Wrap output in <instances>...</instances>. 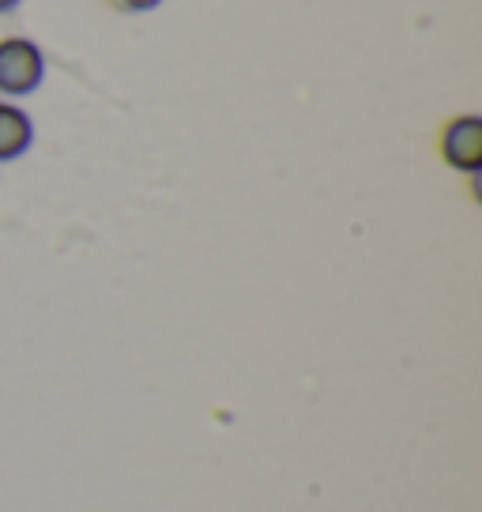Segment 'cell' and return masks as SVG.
Here are the masks:
<instances>
[{
  "instance_id": "obj_1",
  "label": "cell",
  "mask_w": 482,
  "mask_h": 512,
  "mask_svg": "<svg viewBox=\"0 0 482 512\" xmlns=\"http://www.w3.org/2000/svg\"><path fill=\"white\" fill-rule=\"evenodd\" d=\"M46 76V57L31 38L0 42V95H31Z\"/></svg>"
},
{
  "instance_id": "obj_2",
  "label": "cell",
  "mask_w": 482,
  "mask_h": 512,
  "mask_svg": "<svg viewBox=\"0 0 482 512\" xmlns=\"http://www.w3.org/2000/svg\"><path fill=\"white\" fill-rule=\"evenodd\" d=\"M441 155L449 166L464 174H479L482 166V121L479 117H456L441 136Z\"/></svg>"
},
{
  "instance_id": "obj_3",
  "label": "cell",
  "mask_w": 482,
  "mask_h": 512,
  "mask_svg": "<svg viewBox=\"0 0 482 512\" xmlns=\"http://www.w3.org/2000/svg\"><path fill=\"white\" fill-rule=\"evenodd\" d=\"M34 144V125L31 117L19 110V106H8L0 102V162L19 159L27 147Z\"/></svg>"
},
{
  "instance_id": "obj_4",
  "label": "cell",
  "mask_w": 482,
  "mask_h": 512,
  "mask_svg": "<svg viewBox=\"0 0 482 512\" xmlns=\"http://www.w3.org/2000/svg\"><path fill=\"white\" fill-rule=\"evenodd\" d=\"M113 8H121V12H151V8H159L162 0H110Z\"/></svg>"
},
{
  "instance_id": "obj_5",
  "label": "cell",
  "mask_w": 482,
  "mask_h": 512,
  "mask_svg": "<svg viewBox=\"0 0 482 512\" xmlns=\"http://www.w3.org/2000/svg\"><path fill=\"white\" fill-rule=\"evenodd\" d=\"M16 4H19V0H0V12H12Z\"/></svg>"
}]
</instances>
